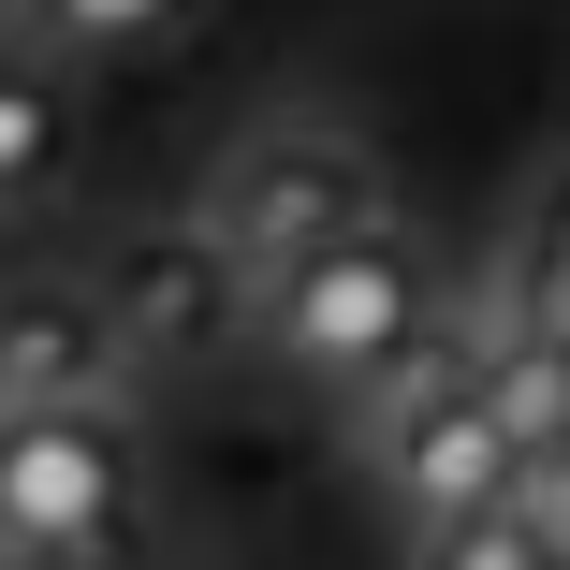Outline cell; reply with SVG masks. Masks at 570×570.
I'll return each mask as SVG.
<instances>
[{"label": "cell", "mask_w": 570, "mask_h": 570, "mask_svg": "<svg viewBox=\"0 0 570 570\" xmlns=\"http://www.w3.org/2000/svg\"><path fill=\"white\" fill-rule=\"evenodd\" d=\"M410 570H570V541L512 498V512H483V527H453V541H424Z\"/></svg>", "instance_id": "10"}, {"label": "cell", "mask_w": 570, "mask_h": 570, "mask_svg": "<svg viewBox=\"0 0 570 570\" xmlns=\"http://www.w3.org/2000/svg\"><path fill=\"white\" fill-rule=\"evenodd\" d=\"M453 395H483V336H453V322H439V336H410V352L352 395V439L381 453L395 424H424V410H453Z\"/></svg>", "instance_id": "8"}, {"label": "cell", "mask_w": 570, "mask_h": 570, "mask_svg": "<svg viewBox=\"0 0 570 570\" xmlns=\"http://www.w3.org/2000/svg\"><path fill=\"white\" fill-rule=\"evenodd\" d=\"M366 469H381V498H395V527H410V541H453V527H483V512H512V498H527V453H512V424H498L483 395H453V410L395 424Z\"/></svg>", "instance_id": "4"}, {"label": "cell", "mask_w": 570, "mask_h": 570, "mask_svg": "<svg viewBox=\"0 0 570 570\" xmlns=\"http://www.w3.org/2000/svg\"><path fill=\"white\" fill-rule=\"evenodd\" d=\"M483 410L512 424L527 469H541V453H570V336H512V352H483Z\"/></svg>", "instance_id": "9"}, {"label": "cell", "mask_w": 570, "mask_h": 570, "mask_svg": "<svg viewBox=\"0 0 570 570\" xmlns=\"http://www.w3.org/2000/svg\"><path fill=\"white\" fill-rule=\"evenodd\" d=\"M235 293H249V264L205 235H132L118 249V278H102V307H118V352L132 366H205L219 336H235Z\"/></svg>", "instance_id": "5"}, {"label": "cell", "mask_w": 570, "mask_h": 570, "mask_svg": "<svg viewBox=\"0 0 570 570\" xmlns=\"http://www.w3.org/2000/svg\"><path fill=\"white\" fill-rule=\"evenodd\" d=\"M541 307L570 322V190H556V219H541Z\"/></svg>", "instance_id": "12"}, {"label": "cell", "mask_w": 570, "mask_h": 570, "mask_svg": "<svg viewBox=\"0 0 570 570\" xmlns=\"http://www.w3.org/2000/svg\"><path fill=\"white\" fill-rule=\"evenodd\" d=\"M73 176V88L45 73V45H0V219L45 205Z\"/></svg>", "instance_id": "7"}, {"label": "cell", "mask_w": 570, "mask_h": 570, "mask_svg": "<svg viewBox=\"0 0 570 570\" xmlns=\"http://www.w3.org/2000/svg\"><path fill=\"white\" fill-rule=\"evenodd\" d=\"M0 556L16 570H118L132 556V439L102 410L0 424Z\"/></svg>", "instance_id": "2"}, {"label": "cell", "mask_w": 570, "mask_h": 570, "mask_svg": "<svg viewBox=\"0 0 570 570\" xmlns=\"http://www.w3.org/2000/svg\"><path fill=\"white\" fill-rule=\"evenodd\" d=\"M102 381H132L118 307H102V293H59V278H0V424L102 410Z\"/></svg>", "instance_id": "6"}, {"label": "cell", "mask_w": 570, "mask_h": 570, "mask_svg": "<svg viewBox=\"0 0 570 570\" xmlns=\"http://www.w3.org/2000/svg\"><path fill=\"white\" fill-rule=\"evenodd\" d=\"M410 336H439V264H424L410 219H366L352 249H322V264H293L264 293V352L293 381H322V395H366Z\"/></svg>", "instance_id": "1"}, {"label": "cell", "mask_w": 570, "mask_h": 570, "mask_svg": "<svg viewBox=\"0 0 570 570\" xmlns=\"http://www.w3.org/2000/svg\"><path fill=\"white\" fill-rule=\"evenodd\" d=\"M366 219H381V190H366V161L336 147V132H264V147L219 161V190H205V235L235 249L264 293L293 264H322V249H352Z\"/></svg>", "instance_id": "3"}, {"label": "cell", "mask_w": 570, "mask_h": 570, "mask_svg": "<svg viewBox=\"0 0 570 570\" xmlns=\"http://www.w3.org/2000/svg\"><path fill=\"white\" fill-rule=\"evenodd\" d=\"M176 0H30V30L45 45H73V59H102V45H132V30H161Z\"/></svg>", "instance_id": "11"}]
</instances>
